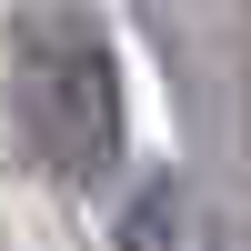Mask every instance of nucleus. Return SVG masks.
<instances>
[{
    "label": "nucleus",
    "mask_w": 251,
    "mask_h": 251,
    "mask_svg": "<svg viewBox=\"0 0 251 251\" xmlns=\"http://www.w3.org/2000/svg\"><path fill=\"white\" fill-rule=\"evenodd\" d=\"M121 251H191V201H181V181H171V171L141 181L131 221H121Z\"/></svg>",
    "instance_id": "obj_2"
},
{
    "label": "nucleus",
    "mask_w": 251,
    "mask_h": 251,
    "mask_svg": "<svg viewBox=\"0 0 251 251\" xmlns=\"http://www.w3.org/2000/svg\"><path fill=\"white\" fill-rule=\"evenodd\" d=\"M10 100H20V131H30L40 171L100 181L121 161V71H111V40H100L91 10H20V40H10Z\"/></svg>",
    "instance_id": "obj_1"
}]
</instances>
